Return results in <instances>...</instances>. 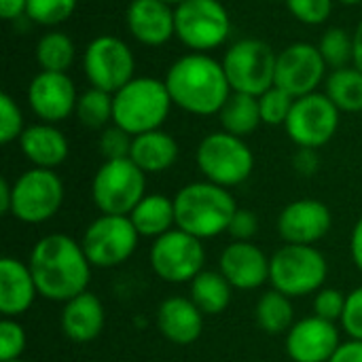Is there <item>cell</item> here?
Returning <instances> with one entry per match:
<instances>
[{"instance_id": "cell-1", "label": "cell", "mask_w": 362, "mask_h": 362, "mask_svg": "<svg viewBox=\"0 0 362 362\" xmlns=\"http://www.w3.org/2000/svg\"><path fill=\"white\" fill-rule=\"evenodd\" d=\"M30 272L38 295L66 303L87 291L91 282V263L81 246L64 233H49L40 238L30 252Z\"/></svg>"}, {"instance_id": "cell-2", "label": "cell", "mask_w": 362, "mask_h": 362, "mask_svg": "<svg viewBox=\"0 0 362 362\" xmlns=\"http://www.w3.org/2000/svg\"><path fill=\"white\" fill-rule=\"evenodd\" d=\"M165 87L178 108L197 117L218 115L233 93L223 62L208 53L178 57L165 74Z\"/></svg>"}, {"instance_id": "cell-3", "label": "cell", "mask_w": 362, "mask_h": 362, "mask_svg": "<svg viewBox=\"0 0 362 362\" xmlns=\"http://www.w3.org/2000/svg\"><path fill=\"white\" fill-rule=\"evenodd\" d=\"M174 210L176 227L204 242L229 229L238 204L229 189L204 180L182 187L174 195Z\"/></svg>"}, {"instance_id": "cell-4", "label": "cell", "mask_w": 362, "mask_h": 362, "mask_svg": "<svg viewBox=\"0 0 362 362\" xmlns=\"http://www.w3.org/2000/svg\"><path fill=\"white\" fill-rule=\"evenodd\" d=\"M172 104L165 81L136 76L115 93L112 123L132 136L155 132L170 117Z\"/></svg>"}, {"instance_id": "cell-5", "label": "cell", "mask_w": 362, "mask_h": 362, "mask_svg": "<svg viewBox=\"0 0 362 362\" xmlns=\"http://www.w3.org/2000/svg\"><path fill=\"white\" fill-rule=\"evenodd\" d=\"M327 276V259L316 246L284 244L272 257L269 282L274 291L291 299L316 295L320 288H325Z\"/></svg>"}, {"instance_id": "cell-6", "label": "cell", "mask_w": 362, "mask_h": 362, "mask_svg": "<svg viewBox=\"0 0 362 362\" xmlns=\"http://www.w3.org/2000/svg\"><path fill=\"white\" fill-rule=\"evenodd\" d=\"M195 161L206 180L225 189L246 182L255 170V155L250 146L227 132L208 134L197 146Z\"/></svg>"}, {"instance_id": "cell-7", "label": "cell", "mask_w": 362, "mask_h": 362, "mask_svg": "<svg viewBox=\"0 0 362 362\" xmlns=\"http://www.w3.org/2000/svg\"><path fill=\"white\" fill-rule=\"evenodd\" d=\"M276 64L278 55L265 40L259 38H242L233 42L223 57V68L231 91L255 98L276 85Z\"/></svg>"}, {"instance_id": "cell-8", "label": "cell", "mask_w": 362, "mask_h": 362, "mask_svg": "<svg viewBox=\"0 0 362 362\" xmlns=\"http://www.w3.org/2000/svg\"><path fill=\"white\" fill-rule=\"evenodd\" d=\"M146 195V174L127 157L104 161L91 182V197L102 214L129 216Z\"/></svg>"}, {"instance_id": "cell-9", "label": "cell", "mask_w": 362, "mask_h": 362, "mask_svg": "<svg viewBox=\"0 0 362 362\" xmlns=\"http://www.w3.org/2000/svg\"><path fill=\"white\" fill-rule=\"evenodd\" d=\"M174 23L178 40L193 49V53H206L221 47L231 32L229 13L218 0L180 2L174 8Z\"/></svg>"}, {"instance_id": "cell-10", "label": "cell", "mask_w": 362, "mask_h": 362, "mask_svg": "<svg viewBox=\"0 0 362 362\" xmlns=\"http://www.w3.org/2000/svg\"><path fill=\"white\" fill-rule=\"evenodd\" d=\"M140 242V233L129 216L100 214L83 233L81 246L91 267H119L132 259Z\"/></svg>"}, {"instance_id": "cell-11", "label": "cell", "mask_w": 362, "mask_h": 362, "mask_svg": "<svg viewBox=\"0 0 362 362\" xmlns=\"http://www.w3.org/2000/svg\"><path fill=\"white\" fill-rule=\"evenodd\" d=\"M206 265L204 242L182 229H172L151 246V267L163 282H193Z\"/></svg>"}, {"instance_id": "cell-12", "label": "cell", "mask_w": 362, "mask_h": 362, "mask_svg": "<svg viewBox=\"0 0 362 362\" xmlns=\"http://www.w3.org/2000/svg\"><path fill=\"white\" fill-rule=\"evenodd\" d=\"M64 204V182L53 170L32 168L13 182L11 214L28 225L53 218Z\"/></svg>"}, {"instance_id": "cell-13", "label": "cell", "mask_w": 362, "mask_h": 362, "mask_svg": "<svg viewBox=\"0 0 362 362\" xmlns=\"http://www.w3.org/2000/svg\"><path fill=\"white\" fill-rule=\"evenodd\" d=\"M83 68L91 87L108 93H117L132 78H136V57L132 49L127 42L110 34L98 36L87 45Z\"/></svg>"}, {"instance_id": "cell-14", "label": "cell", "mask_w": 362, "mask_h": 362, "mask_svg": "<svg viewBox=\"0 0 362 362\" xmlns=\"http://www.w3.org/2000/svg\"><path fill=\"white\" fill-rule=\"evenodd\" d=\"M339 108L327 93H310L297 98L284 123L288 138L299 148H320L339 129Z\"/></svg>"}, {"instance_id": "cell-15", "label": "cell", "mask_w": 362, "mask_h": 362, "mask_svg": "<svg viewBox=\"0 0 362 362\" xmlns=\"http://www.w3.org/2000/svg\"><path fill=\"white\" fill-rule=\"evenodd\" d=\"M327 62L318 47L310 42H293L278 53L276 87L291 93L295 100L316 93V87L325 81Z\"/></svg>"}, {"instance_id": "cell-16", "label": "cell", "mask_w": 362, "mask_h": 362, "mask_svg": "<svg viewBox=\"0 0 362 362\" xmlns=\"http://www.w3.org/2000/svg\"><path fill=\"white\" fill-rule=\"evenodd\" d=\"M76 89L66 72H40L30 81L28 104L42 123H59L76 110Z\"/></svg>"}, {"instance_id": "cell-17", "label": "cell", "mask_w": 362, "mask_h": 362, "mask_svg": "<svg viewBox=\"0 0 362 362\" xmlns=\"http://www.w3.org/2000/svg\"><path fill=\"white\" fill-rule=\"evenodd\" d=\"M339 346V329L320 316L295 322L286 335V354L293 362H329Z\"/></svg>"}, {"instance_id": "cell-18", "label": "cell", "mask_w": 362, "mask_h": 362, "mask_svg": "<svg viewBox=\"0 0 362 362\" xmlns=\"http://www.w3.org/2000/svg\"><path fill=\"white\" fill-rule=\"evenodd\" d=\"M333 227V216L327 204L318 199H297L278 216V233L286 244L314 246Z\"/></svg>"}, {"instance_id": "cell-19", "label": "cell", "mask_w": 362, "mask_h": 362, "mask_svg": "<svg viewBox=\"0 0 362 362\" xmlns=\"http://www.w3.org/2000/svg\"><path fill=\"white\" fill-rule=\"evenodd\" d=\"M272 259L252 242H233L221 252L218 272L238 291H255L269 282Z\"/></svg>"}, {"instance_id": "cell-20", "label": "cell", "mask_w": 362, "mask_h": 362, "mask_svg": "<svg viewBox=\"0 0 362 362\" xmlns=\"http://www.w3.org/2000/svg\"><path fill=\"white\" fill-rule=\"evenodd\" d=\"M125 23L129 34L146 47H161L176 34L172 4L163 0H132Z\"/></svg>"}, {"instance_id": "cell-21", "label": "cell", "mask_w": 362, "mask_h": 362, "mask_svg": "<svg viewBox=\"0 0 362 362\" xmlns=\"http://www.w3.org/2000/svg\"><path fill=\"white\" fill-rule=\"evenodd\" d=\"M38 297L30 265L4 257L0 259V314L2 318H19Z\"/></svg>"}, {"instance_id": "cell-22", "label": "cell", "mask_w": 362, "mask_h": 362, "mask_svg": "<svg viewBox=\"0 0 362 362\" xmlns=\"http://www.w3.org/2000/svg\"><path fill=\"white\" fill-rule=\"evenodd\" d=\"M157 329L168 341L189 346L202 337L204 314L187 297H168L157 308Z\"/></svg>"}, {"instance_id": "cell-23", "label": "cell", "mask_w": 362, "mask_h": 362, "mask_svg": "<svg viewBox=\"0 0 362 362\" xmlns=\"http://www.w3.org/2000/svg\"><path fill=\"white\" fill-rule=\"evenodd\" d=\"M104 322H106L104 305L98 299V295L89 291L66 301L59 318L64 335L76 344H87L98 339L100 333L104 331Z\"/></svg>"}, {"instance_id": "cell-24", "label": "cell", "mask_w": 362, "mask_h": 362, "mask_svg": "<svg viewBox=\"0 0 362 362\" xmlns=\"http://www.w3.org/2000/svg\"><path fill=\"white\" fill-rule=\"evenodd\" d=\"M19 148L34 168L53 170L68 159V140L51 123H36L19 136Z\"/></svg>"}, {"instance_id": "cell-25", "label": "cell", "mask_w": 362, "mask_h": 362, "mask_svg": "<svg viewBox=\"0 0 362 362\" xmlns=\"http://www.w3.org/2000/svg\"><path fill=\"white\" fill-rule=\"evenodd\" d=\"M129 159L144 172V174H159L170 170L178 159V142L161 132H146L140 136H134Z\"/></svg>"}, {"instance_id": "cell-26", "label": "cell", "mask_w": 362, "mask_h": 362, "mask_svg": "<svg viewBox=\"0 0 362 362\" xmlns=\"http://www.w3.org/2000/svg\"><path fill=\"white\" fill-rule=\"evenodd\" d=\"M140 238H161L168 231L176 229V210L174 199L161 193H146L140 204L129 214Z\"/></svg>"}, {"instance_id": "cell-27", "label": "cell", "mask_w": 362, "mask_h": 362, "mask_svg": "<svg viewBox=\"0 0 362 362\" xmlns=\"http://www.w3.org/2000/svg\"><path fill=\"white\" fill-rule=\"evenodd\" d=\"M231 291L233 286L221 272L204 269L193 282H191V301L199 308L204 316H218L223 314L231 303Z\"/></svg>"}, {"instance_id": "cell-28", "label": "cell", "mask_w": 362, "mask_h": 362, "mask_svg": "<svg viewBox=\"0 0 362 362\" xmlns=\"http://www.w3.org/2000/svg\"><path fill=\"white\" fill-rule=\"evenodd\" d=\"M221 115V125L223 132L233 134L238 138H244L252 134L261 123V108H259V98L248 95V93H238L233 91L223 106Z\"/></svg>"}, {"instance_id": "cell-29", "label": "cell", "mask_w": 362, "mask_h": 362, "mask_svg": "<svg viewBox=\"0 0 362 362\" xmlns=\"http://www.w3.org/2000/svg\"><path fill=\"white\" fill-rule=\"evenodd\" d=\"M255 318L259 327L269 333V335H280L288 333L291 327L295 325V310L291 303V297L278 293V291H267L259 297L257 308H255Z\"/></svg>"}, {"instance_id": "cell-30", "label": "cell", "mask_w": 362, "mask_h": 362, "mask_svg": "<svg viewBox=\"0 0 362 362\" xmlns=\"http://www.w3.org/2000/svg\"><path fill=\"white\" fill-rule=\"evenodd\" d=\"M327 95L341 112H362V70L339 68L327 78Z\"/></svg>"}, {"instance_id": "cell-31", "label": "cell", "mask_w": 362, "mask_h": 362, "mask_svg": "<svg viewBox=\"0 0 362 362\" xmlns=\"http://www.w3.org/2000/svg\"><path fill=\"white\" fill-rule=\"evenodd\" d=\"M36 62L45 72H66L74 62V42L64 32H47L36 45Z\"/></svg>"}, {"instance_id": "cell-32", "label": "cell", "mask_w": 362, "mask_h": 362, "mask_svg": "<svg viewBox=\"0 0 362 362\" xmlns=\"http://www.w3.org/2000/svg\"><path fill=\"white\" fill-rule=\"evenodd\" d=\"M74 112H76L81 125H85L89 129H102L112 121L115 93L91 87V89H87V91H83L78 95Z\"/></svg>"}, {"instance_id": "cell-33", "label": "cell", "mask_w": 362, "mask_h": 362, "mask_svg": "<svg viewBox=\"0 0 362 362\" xmlns=\"http://www.w3.org/2000/svg\"><path fill=\"white\" fill-rule=\"evenodd\" d=\"M318 49L333 70L348 68L350 62H354V36L348 34L344 28H329L318 42Z\"/></svg>"}, {"instance_id": "cell-34", "label": "cell", "mask_w": 362, "mask_h": 362, "mask_svg": "<svg viewBox=\"0 0 362 362\" xmlns=\"http://www.w3.org/2000/svg\"><path fill=\"white\" fill-rule=\"evenodd\" d=\"M76 0H28L25 15L38 25H57L72 17Z\"/></svg>"}, {"instance_id": "cell-35", "label": "cell", "mask_w": 362, "mask_h": 362, "mask_svg": "<svg viewBox=\"0 0 362 362\" xmlns=\"http://www.w3.org/2000/svg\"><path fill=\"white\" fill-rule=\"evenodd\" d=\"M295 104V98L291 93H286L280 87H272L267 89L263 95H259V108H261V119L267 125H284L291 108Z\"/></svg>"}, {"instance_id": "cell-36", "label": "cell", "mask_w": 362, "mask_h": 362, "mask_svg": "<svg viewBox=\"0 0 362 362\" xmlns=\"http://www.w3.org/2000/svg\"><path fill=\"white\" fill-rule=\"evenodd\" d=\"M28 337L17 318L0 320V362H11L21 358Z\"/></svg>"}, {"instance_id": "cell-37", "label": "cell", "mask_w": 362, "mask_h": 362, "mask_svg": "<svg viewBox=\"0 0 362 362\" xmlns=\"http://www.w3.org/2000/svg\"><path fill=\"white\" fill-rule=\"evenodd\" d=\"M23 115L8 93H0V142L11 144L23 134Z\"/></svg>"}, {"instance_id": "cell-38", "label": "cell", "mask_w": 362, "mask_h": 362, "mask_svg": "<svg viewBox=\"0 0 362 362\" xmlns=\"http://www.w3.org/2000/svg\"><path fill=\"white\" fill-rule=\"evenodd\" d=\"M132 144H134V136L121 129L119 125H112V127H104L98 148L104 155V159L110 161V159H127L132 153Z\"/></svg>"}, {"instance_id": "cell-39", "label": "cell", "mask_w": 362, "mask_h": 362, "mask_svg": "<svg viewBox=\"0 0 362 362\" xmlns=\"http://www.w3.org/2000/svg\"><path fill=\"white\" fill-rule=\"evenodd\" d=\"M286 6L295 19L305 25H320L331 17L333 0H286Z\"/></svg>"}, {"instance_id": "cell-40", "label": "cell", "mask_w": 362, "mask_h": 362, "mask_svg": "<svg viewBox=\"0 0 362 362\" xmlns=\"http://www.w3.org/2000/svg\"><path fill=\"white\" fill-rule=\"evenodd\" d=\"M312 305H314V316L337 322V320H341L344 310H346V295L337 288H320L314 295Z\"/></svg>"}, {"instance_id": "cell-41", "label": "cell", "mask_w": 362, "mask_h": 362, "mask_svg": "<svg viewBox=\"0 0 362 362\" xmlns=\"http://www.w3.org/2000/svg\"><path fill=\"white\" fill-rule=\"evenodd\" d=\"M341 327L350 339L362 341V286L346 295V310L341 316Z\"/></svg>"}, {"instance_id": "cell-42", "label": "cell", "mask_w": 362, "mask_h": 362, "mask_svg": "<svg viewBox=\"0 0 362 362\" xmlns=\"http://www.w3.org/2000/svg\"><path fill=\"white\" fill-rule=\"evenodd\" d=\"M257 231H259L257 214L246 208H238L229 223V229H227V233L233 238V242H250L257 235Z\"/></svg>"}, {"instance_id": "cell-43", "label": "cell", "mask_w": 362, "mask_h": 362, "mask_svg": "<svg viewBox=\"0 0 362 362\" xmlns=\"http://www.w3.org/2000/svg\"><path fill=\"white\" fill-rule=\"evenodd\" d=\"M293 168L297 174L310 178L318 172L320 168V157L316 153V148H299L293 157Z\"/></svg>"}, {"instance_id": "cell-44", "label": "cell", "mask_w": 362, "mask_h": 362, "mask_svg": "<svg viewBox=\"0 0 362 362\" xmlns=\"http://www.w3.org/2000/svg\"><path fill=\"white\" fill-rule=\"evenodd\" d=\"M329 362H362V341L350 339L341 344Z\"/></svg>"}, {"instance_id": "cell-45", "label": "cell", "mask_w": 362, "mask_h": 362, "mask_svg": "<svg viewBox=\"0 0 362 362\" xmlns=\"http://www.w3.org/2000/svg\"><path fill=\"white\" fill-rule=\"evenodd\" d=\"M28 8V0H0V17L6 21L19 19Z\"/></svg>"}, {"instance_id": "cell-46", "label": "cell", "mask_w": 362, "mask_h": 362, "mask_svg": "<svg viewBox=\"0 0 362 362\" xmlns=\"http://www.w3.org/2000/svg\"><path fill=\"white\" fill-rule=\"evenodd\" d=\"M350 255H352L354 265L362 272V216L358 218V223L354 225L352 235H350Z\"/></svg>"}, {"instance_id": "cell-47", "label": "cell", "mask_w": 362, "mask_h": 362, "mask_svg": "<svg viewBox=\"0 0 362 362\" xmlns=\"http://www.w3.org/2000/svg\"><path fill=\"white\" fill-rule=\"evenodd\" d=\"M13 208V185L6 178L0 180V214H11Z\"/></svg>"}, {"instance_id": "cell-48", "label": "cell", "mask_w": 362, "mask_h": 362, "mask_svg": "<svg viewBox=\"0 0 362 362\" xmlns=\"http://www.w3.org/2000/svg\"><path fill=\"white\" fill-rule=\"evenodd\" d=\"M354 64H356V68L362 70V19L356 28V34H354Z\"/></svg>"}, {"instance_id": "cell-49", "label": "cell", "mask_w": 362, "mask_h": 362, "mask_svg": "<svg viewBox=\"0 0 362 362\" xmlns=\"http://www.w3.org/2000/svg\"><path fill=\"white\" fill-rule=\"evenodd\" d=\"M341 4H348V6H352V4H361L362 0H339Z\"/></svg>"}, {"instance_id": "cell-50", "label": "cell", "mask_w": 362, "mask_h": 362, "mask_svg": "<svg viewBox=\"0 0 362 362\" xmlns=\"http://www.w3.org/2000/svg\"><path fill=\"white\" fill-rule=\"evenodd\" d=\"M163 2H168V4H176V6H178V4H180V2H185V0H163Z\"/></svg>"}, {"instance_id": "cell-51", "label": "cell", "mask_w": 362, "mask_h": 362, "mask_svg": "<svg viewBox=\"0 0 362 362\" xmlns=\"http://www.w3.org/2000/svg\"><path fill=\"white\" fill-rule=\"evenodd\" d=\"M11 362H23V361H21V358H17V361H11Z\"/></svg>"}]
</instances>
